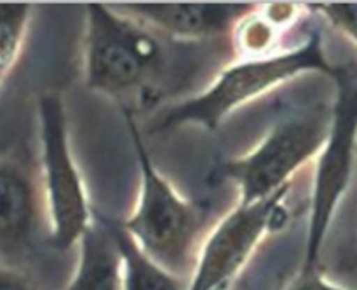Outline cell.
<instances>
[{
    "label": "cell",
    "mask_w": 357,
    "mask_h": 290,
    "mask_svg": "<svg viewBox=\"0 0 357 290\" xmlns=\"http://www.w3.org/2000/svg\"><path fill=\"white\" fill-rule=\"evenodd\" d=\"M349 269H357V248L352 254V257L349 259Z\"/></svg>",
    "instance_id": "cell-15"
},
{
    "label": "cell",
    "mask_w": 357,
    "mask_h": 290,
    "mask_svg": "<svg viewBox=\"0 0 357 290\" xmlns=\"http://www.w3.org/2000/svg\"><path fill=\"white\" fill-rule=\"evenodd\" d=\"M31 14V3L0 2V91L23 56Z\"/></svg>",
    "instance_id": "cell-12"
},
{
    "label": "cell",
    "mask_w": 357,
    "mask_h": 290,
    "mask_svg": "<svg viewBox=\"0 0 357 290\" xmlns=\"http://www.w3.org/2000/svg\"><path fill=\"white\" fill-rule=\"evenodd\" d=\"M84 80L89 89L122 100L139 93L152 107L160 98L153 82L162 66V45L150 28L108 3H86Z\"/></svg>",
    "instance_id": "cell-3"
},
{
    "label": "cell",
    "mask_w": 357,
    "mask_h": 290,
    "mask_svg": "<svg viewBox=\"0 0 357 290\" xmlns=\"http://www.w3.org/2000/svg\"><path fill=\"white\" fill-rule=\"evenodd\" d=\"M136 163L139 168V194L135 210L122 227L157 264L183 278L197 266L209 231V208L181 196L157 170L132 108L122 107Z\"/></svg>",
    "instance_id": "cell-1"
},
{
    "label": "cell",
    "mask_w": 357,
    "mask_h": 290,
    "mask_svg": "<svg viewBox=\"0 0 357 290\" xmlns=\"http://www.w3.org/2000/svg\"><path fill=\"white\" fill-rule=\"evenodd\" d=\"M330 124L331 107L321 103L281 115L255 149L220 164L213 178L236 185L237 205L271 198L281 187L293 184V177L303 166L316 161Z\"/></svg>",
    "instance_id": "cell-4"
},
{
    "label": "cell",
    "mask_w": 357,
    "mask_h": 290,
    "mask_svg": "<svg viewBox=\"0 0 357 290\" xmlns=\"http://www.w3.org/2000/svg\"><path fill=\"white\" fill-rule=\"evenodd\" d=\"M293 184L253 205H236L213 226L202 245L188 290H230L264 240L284 229Z\"/></svg>",
    "instance_id": "cell-7"
},
{
    "label": "cell",
    "mask_w": 357,
    "mask_h": 290,
    "mask_svg": "<svg viewBox=\"0 0 357 290\" xmlns=\"http://www.w3.org/2000/svg\"><path fill=\"white\" fill-rule=\"evenodd\" d=\"M63 290H124L122 257L112 219L94 212V220L79 241V259Z\"/></svg>",
    "instance_id": "cell-10"
},
{
    "label": "cell",
    "mask_w": 357,
    "mask_h": 290,
    "mask_svg": "<svg viewBox=\"0 0 357 290\" xmlns=\"http://www.w3.org/2000/svg\"><path fill=\"white\" fill-rule=\"evenodd\" d=\"M112 231L121 250L124 290H188L190 278L174 275L157 264L129 236L121 220L112 219Z\"/></svg>",
    "instance_id": "cell-11"
},
{
    "label": "cell",
    "mask_w": 357,
    "mask_h": 290,
    "mask_svg": "<svg viewBox=\"0 0 357 290\" xmlns=\"http://www.w3.org/2000/svg\"><path fill=\"white\" fill-rule=\"evenodd\" d=\"M0 290H40L20 269L0 264Z\"/></svg>",
    "instance_id": "cell-14"
},
{
    "label": "cell",
    "mask_w": 357,
    "mask_h": 290,
    "mask_svg": "<svg viewBox=\"0 0 357 290\" xmlns=\"http://www.w3.org/2000/svg\"><path fill=\"white\" fill-rule=\"evenodd\" d=\"M115 7L153 34L178 42H192L232 35L237 24L253 13L257 3L126 2L115 3Z\"/></svg>",
    "instance_id": "cell-9"
},
{
    "label": "cell",
    "mask_w": 357,
    "mask_h": 290,
    "mask_svg": "<svg viewBox=\"0 0 357 290\" xmlns=\"http://www.w3.org/2000/svg\"><path fill=\"white\" fill-rule=\"evenodd\" d=\"M282 290H345L344 287L331 282L323 273V268L305 271L300 269L295 278L288 283Z\"/></svg>",
    "instance_id": "cell-13"
},
{
    "label": "cell",
    "mask_w": 357,
    "mask_h": 290,
    "mask_svg": "<svg viewBox=\"0 0 357 290\" xmlns=\"http://www.w3.org/2000/svg\"><path fill=\"white\" fill-rule=\"evenodd\" d=\"M330 79L335 84L331 124L314 161L305 252L300 269L321 268V254L338 205L344 199L357 157V61L335 63Z\"/></svg>",
    "instance_id": "cell-5"
},
{
    "label": "cell",
    "mask_w": 357,
    "mask_h": 290,
    "mask_svg": "<svg viewBox=\"0 0 357 290\" xmlns=\"http://www.w3.org/2000/svg\"><path fill=\"white\" fill-rule=\"evenodd\" d=\"M333 65L324 52L323 30L321 27L312 28L295 48L230 63L204 91L164 110L157 117L153 131L188 124L216 131L237 108L303 73L316 72L330 77Z\"/></svg>",
    "instance_id": "cell-2"
},
{
    "label": "cell",
    "mask_w": 357,
    "mask_h": 290,
    "mask_svg": "<svg viewBox=\"0 0 357 290\" xmlns=\"http://www.w3.org/2000/svg\"><path fill=\"white\" fill-rule=\"evenodd\" d=\"M38 140H40V185L47 215L45 245L65 252L79 245L94 220L86 184L72 147L68 115L59 91H44L37 100Z\"/></svg>",
    "instance_id": "cell-6"
},
{
    "label": "cell",
    "mask_w": 357,
    "mask_h": 290,
    "mask_svg": "<svg viewBox=\"0 0 357 290\" xmlns=\"http://www.w3.org/2000/svg\"><path fill=\"white\" fill-rule=\"evenodd\" d=\"M44 224L40 175L20 154H0V257L26 255Z\"/></svg>",
    "instance_id": "cell-8"
}]
</instances>
